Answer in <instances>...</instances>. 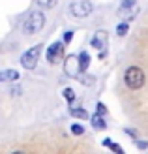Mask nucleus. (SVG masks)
I'll use <instances>...</instances> for the list:
<instances>
[{
    "label": "nucleus",
    "mask_w": 148,
    "mask_h": 154,
    "mask_svg": "<svg viewBox=\"0 0 148 154\" xmlns=\"http://www.w3.org/2000/svg\"><path fill=\"white\" fill-rule=\"evenodd\" d=\"M135 145H137V147H139V149H141V150H144V149H148V143H146V141H139V139H135Z\"/></svg>",
    "instance_id": "6ab92c4d"
},
{
    "label": "nucleus",
    "mask_w": 148,
    "mask_h": 154,
    "mask_svg": "<svg viewBox=\"0 0 148 154\" xmlns=\"http://www.w3.org/2000/svg\"><path fill=\"white\" fill-rule=\"evenodd\" d=\"M41 45H34V47H30L26 53H23L21 57V64L23 68H26V70H34L38 60H40V55H41Z\"/></svg>",
    "instance_id": "20e7f679"
},
{
    "label": "nucleus",
    "mask_w": 148,
    "mask_h": 154,
    "mask_svg": "<svg viewBox=\"0 0 148 154\" xmlns=\"http://www.w3.org/2000/svg\"><path fill=\"white\" fill-rule=\"evenodd\" d=\"M64 98L68 100V102H73V100H75V92L71 88H64Z\"/></svg>",
    "instance_id": "2eb2a0df"
},
{
    "label": "nucleus",
    "mask_w": 148,
    "mask_h": 154,
    "mask_svg": "<svg viewBox=\"0 0 148 154\" xmlns=\"http://www.w3.org/2000/svg\"><path fill=\"white\" fill-rule=\"evenodd\" d=\"M71 38H73V32H71V30L64 32V43H69V42H71Z\"/></svg>",
    "instance_id": "a211bd4d"
},
{
    "label": "nucleus",
    "mask_w": 148,
    "mask_h": 154,
    "mask_svg": "<svg viewBox=\"0 0 148 154\" xmlns=\"http://www.w3.org/2000/svg\"><path fill=\"white\" fill-rule=\"evenodd\" d=\"M69 113H71V117H75V119H88V113L84 111L83 107H75V109H71Z\"/></svg>",
    "instance_id": "9b49d317"
},
{
    "label": "nucleus",
    "mask_w": 148,
    "mask_h": 154,
    "mask_svg": "<svg viewBox=\"0 0 148 154\" xmlns=\"http://www.w3.org/2000/svg\"><path fill=\"white\" fill-rule=\"evenodd\" d=\"M19 92H21V88H19V87H13V88L10 90V94H11V96H17Z\"/></svg>",
    "instance_id": "4be33fe9"
},
{
    "label": "nucleus",
    "mask_w": 148,
    "mask_h": 154,
    "mask_svg": "<svg viewBox=\"0 0 148 154\" xmlns=\"http://www.w3.org/2000/svg\"><path fill=\"white\" fill-rule=\"evenodd\" d=\"M79 60H81V66H83V72H84V70H86V68L90 66V55H88V53H86V51H83V53H81V55H79Z\"/></svg>",
    "instance_id": "f8f14e48"
},
{
    "label": "nucleus",
    "mask_w": 148,
    "mask_h": 154,
    "mask_svg": "<svg viewBox=\"0 0 148 154\" xmlns=\"http://www.w3.org/2000/svg\"><path fill=\"white\" fill-rule=\"evenodd\" d=\"M126 32H128V21L120 23V25L116 26V34H118V36H126Z\"/></svg>",
    "instance_id": "4468645a"
},
{
    "label": "nucleus",
    "mask_w": 148,
    "mask_h": 154,
    "mask_svg": "<svg viewBox=\"0 0 148 154\" xmlns=\"http://www.w3.org/2000/svg\"><path fill=\"white\" fill-rule=\"evenodd\" d=\"M137 4V0H120V8L124 6H135Z\"/></svg>",
    "instance_id": "f3484780"
},
{
    "label": "nucleus",
    "mask_w": 148,
    "mask_h": 154,
    "mask_svg": "<svg viewBox=\"0 0 148 154\" xmlns=\"http://www.w3.org/2000/svg\"><path fill=\"white\" fill-rule=\"evenodd\" d=\"M62 53H64V43L54 42L51 47L47 49V60H49V62H56V60L62 57Z\"/></svg>",
    "instance_id": "0eeeda50"
},
{
    "label": "nucleus",
    "mask_w": 148,
    "mask_h": 154,
    "mask_svg": "<svg viewBox=\"0 0 148 154\" xmlns=\"http://www.w3.org/2000/svg\"><path fill=\"white\" fill-rule=\"evenodd\" d=\"M36 2H38V6L45 8V10H51V8H54V6H56V2H58V0H36Z\"/></svg>",
    "instance_id": "ddd939ff"
},
{
    "label": "nucleus",
    "mask_w": 148,
    "mask_h": 154,
    "mask_svg": "<svg viewBox=\"0 0 148 154\" xmlns=\"http://www.w3.org/2000/svg\"><path fill=\"white\" fill-rule=\"evenodd\" d=\"M144 72L141 70L139 66H129L126 73H124V81H126V85L131 88V90H137V88H141L143 85H144Z\"/></svg>",
    "instance_id": "f03ea898"
},
{
    "label": "nucleus",
    "mask_w": 148,
    "mask_h": 154,
    "mask_svg": "<svg viewBox=\"0 0 148 154\" xmlns=\"http://www.w3.org/2000/svg\"><path fill=\"white\" fill-rule=\"evenodd\" d=\"M43 25H45V15L41 11H30V15L25 19V23H23V32L26 36L38 34L43 28Z\"/></svg>",
    "instance_id": "f257e3e1"
},
{
    "label": "nucleus",
    "mask_w": 148,
    "mask_h": 154,
    "mask_svg": "<svg viewBox=\"0 0 148 154\" xmlns=\"http://www.w3.org/2000/svg\"><path fill=\"white\" fill-rule=\"evenodd\" d=\"M92 10H94V6H92L90 0H71V2H69V13L77 19L88 17L92 13Z\"/></svg>",
    "instance_id": "7ed1b4c3"
},
{
    "label": "nucleus",
    "mask_w": 148,
    "mask_h": 154,
    "mask_svg": "<svg viewBox=\"0 0 148 154\" xmlns=\"http://www.w3.org/2000/svg\"><path fill=\"white\" fill-rule=\"evenodd\" d=\"M71 132H73L75 135H81V134H84V128H83L81 124H73V126H71Z\"/></svg>",
    "instance_id": "dca6fc26"
},
{
    "label": "nucleus",
    "mask_w": 148,
    "mask_h": 154,
    "mask_svg": "<svg viewBox=\"0 0 148 154\" xmlns=\"http://www.w3.org/2000/svg\"><path fill=\"white\" fill-rule=\"evenodd\" d=\"M107 42H109V36H107V30H98L92 38V47L94 49H99L103 51L107 47Z\"/></svg>",
    "instance_id": "423d86ee"
},
{
    "label": "nucleus",
    "mask_w": 148,
    "mask_h": 154,
    "mask_svg": "<svg viewBox=\"0 0 148 154\" xmlns=\"http://www.w3.org/2000/svg\"><path fill=\"white\" fill-rule=\"evenodd\" d=\"M109 149H111V150H114V152H118V154H122V152H124V149L120 147V145H114V143H113Z\"/></svg>",
    "instance_id": "aec40b11"
},
{
    "label": "nucleus",
    "mask_w": 148,
    "mask_h": 154,
    "mask_svg": "<svg viewBox=\"0 0 148 154\" xmlns=\"http://www.w3.org/2000/svg\"><path fill=\"white\" fill-rule=\"evenodd\" d=\"M139 13V6H124V8H118V17L124 19V21H131L135 19V15Z\"/></svg>",
    "instance_id": "6e6552de"
},
{
    "label": "nucleus",
    "mask_w": 148,
    "mask_h": 154,
    "mask_svg": "<svg viewBox=\"0 0 148 154\" xmlns=\"http://www.w3.org/2000/svg\"><path fill=\"white\" fill-rule=\"evenodd\" d=\"M64 72H66V75H69V77H79V73L83 72V66H81L79 57L69 55V57L64 60Z\"/></svg>",
    "instance_id": "39448f33"
},
{
    "label": "nucleus",
    "mask_w": 148,
    "mask_h": 154,
    "mask_svg": "<svg viewBox=\"0 0 148 154\" xmlns=\"http://www.w3.org/2000/svg\"><path fill=\"white\" fill-rule=\"evenodd\" d=\"M0 79L2 81H17L19 79V72L17 70H2L0 72Z\"/></svg>",
    "instance_id": "1a4fd4ad"
},
{
    "label": "nucleus",
    "mask_w": 148,
    "mask_h": 154,
    "mask_svg": "<svg viewBox=\"0 0 148 154\" xmlns=\"http://www.w3.org/2000/svg\"><path fill=\"white\" fill-rule=\"evenodd\" d=\"M90 120H92V124H94V128H96V130H103V128L107 126V124H105V119L101 117L99 113H98V115H92Z\"/></svg>",
    "instance_id": "9d476101"
},
{
    "label": "nucleus",
    "mask_w": 148,
    "mask_h": 154,
    "mask_svg": "<svg viewBox=\"0 0 148 154\" xmlns=\"http://www.w3.org/2000/svg\"><path fill=\"white\" fill-rule=\"evenodd\" d=\"M98 113H99V115H103V113H107V107H105L103 103H98Z\"/></svg>",
    "instance_id": "412c9836"
}]
</instances>
